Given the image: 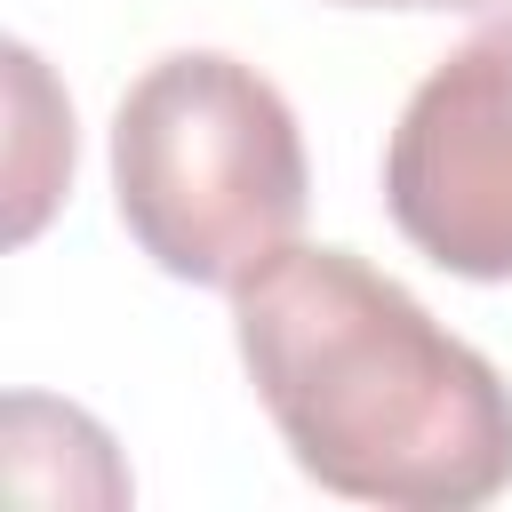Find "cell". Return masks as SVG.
Here are the masks:
<instances>
[{
  "label": "cell",
  "mask_w": 512,
  "mask_h": 512,
  "mask_svg": "<svg viewBox=\"0 0 512 512\" xmlns=\"http://www.w3.org/2000/svg\"><path fill=\"white\" fill-rule=\"evenodd\" d=\"M240 368L328 496L480 512L512 488V384L352 248H280L232 288Z\"/></svg>",
  "instance_id": "1"
},
{
  "label": "cell",
  "mask_w": 512,
  "mask_h": 512,
  "mask_svg": "<svg viewBox=\"0 0 512 512\" xmlns=\"http://www.w3.org/2000/svg\"><path fill=\"white\" fill-rule=\"evenodd\" d=\"M304 200V128L256 64L176 48L128 80L112 112V208L168 280L240 288L296 240Z\"/></svg>",
  "instance_id": "2"
},
{
  "label": "cell",
  "mask_w": 512,
  "mask_h": 512,
  "mask_svg": "<svg viewBox=\"0 0 512 512\" xmlns=\"http://www.w3.org/2000/svg\"><path fill=\"white\" fill-rule=\"evenodd\" d=\"M384 208L456 280H512V8L472 24L392 120Z\"/></svg>",
  "instance_id": "3"
},
{
  "label": "cell",
  "mask_w": 512,
  "mask_h": 512,
  "mask_svg": "<svg viewBox=\"0 0 512 512\" xmlns=\"http://www.w3.org/2000/svg\"><path fill=\"white\" fill-rule=\"evenodd\" d=\"M336 8H488V0H336Z\"/></svg>",
  "instance_id": "4"
}]
</instances>
